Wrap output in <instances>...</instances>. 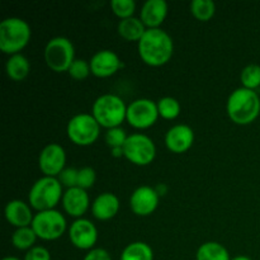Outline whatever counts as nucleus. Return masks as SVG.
Returning <instances> with one entry per match:
<instances>
[{
  "label": "nucleus",
  "mask_w": 260,
  "mask_h": 260,
  "mask_svg": "<svg viewBox=\"0 0 260 260\" xmlns=\"http://www.w3.org/2000/svg\"><path fill=\"white\" fill-rule=\"evenodd\" d=\"M139 55L146 65L159 68L170 61L174 53V43L168 32L161 28L147 29L139 41Z\"/></svg>",
  "instance_id": "nucleus-1"
},
{
  "label": "nucleus",
  "mask_w": 260,
  "mask_h": 260,
  "mask_svg": "<svg viewBox=\"0 0 260 260\" xmlns=\"http://www.w3.org/2000/svg\"><path fill=\"white\" fill-rule=\"evenodd\" d=\"M231 121L240 126L250 124L260 114V98L255 90L239 88L230 94L226 104Z\"/></svg>",
  "instance_id": "nucleus-2"
},
{
  "label": "nucleus",
  "mask_w": 260,
  "mask_h": 260,
  "mask_svg": "<svg viewBox=\"0 0 260 260\" xmlns=\"http://www.w3.org/2000/svg\"><path fill=\"white\" fill-rule=\"evenodd\" d=\"M30 25L22 18L12 17L0 23V50L8 55L19 53L30 41Z\"/></svg>",
  "instance_id": "nucleus-3"
},
{
  "label": "nucleus",
  "mask_w": 260,
  "mask_h": 260,
  "mask_svg": "<svg viewBox=\"0 0 260 260\" xmlns=\"http://www.w3.org/2000/svg\"><path fill=\"white\" fill-rule=\"evenodd\" d=\"M91 114L101 127L107 129L121 127L126 119L127 106L116 94H103L94 102Z\"/></svg>",
  "instance_id": "nucleus-4"
},
{
  "label": "nucleus",
  "mask_w": 260,
  "mask_h": 260,
  "mask_svg": "<svg viewBox=\"0 0 260 260\" xmlns=\"http://www.w3.org/2000/svg\"><path fill=\"white\" fill-rule=\"evenodd\" d=\"M62 185L57 178L42 177L30 187L28 200L30 207L38 212L55 210L57 203L62 201Z\"/></svg>",
  "instance_id": "nucleus-5"
},
{
  "label": "nucleus",
  "mask_w": 260,
  "mask_h": 260,
  "mask_svg": "<svg viewBox=\"0 0 260 260\" xmlns=\"http://www.w3.org/2000/svg\"><path fill=\"white\" fill-rule=\"evenodd\" d=\"M45 61L55 73L69 71L75 61V48L73 42L66 37H55L47 42L45 47Z\"/></svg>",
  "instance_id": "nucleus-6"
},
{
  "label": "nucleus",
  "mask_w": 260,
  "mask_h": 260,
  "mask_svg": "<svg viewBox=\"0 0 260 260\" xmlns=\"http://www.w3.org/2000/svg\"><path fill=\"white\" fill-rule=\"evenodd\" d=\"M68 137L78 146H89L98 140L101 134V124L93 114L80 113L74 116L66 127Z\"/></svg>",
  "instance_id": "nucleus-7"
},
{
  "label": "nucleus",
  "mask_w": 260,
  "mask_h": 260,
  "mask_svg": "<svg viewBox=\"0 0 260 260\" xmlns=\"http://www.w3.org/2000/svg\"><path fill=\"white\" fill-rule=\"evenodd\" d=\"M30 228L42 240H57L65 234L66 220L62 213L56 210L42 211L36 213Z\"/></svg>",
  "instance_id": "nucleus-8"
},
{
  "label": "nucleus",
  "mask_w": 260,
  "mask_h": 260,
  "mask_svg": "<svg viewBox=\"0 0 260 260\" xmlns=\"http://www.w3.org/2000/svg\"><path fill=\"white\" fill-rule=\"evenodd\" d=\"M124 157L132 164L146 167L154 161L156 156V146L149 136L144 134H134L128 136L123 146Z\"/></svg>",
  "instance_id": "nucleus-9"
},
{
  "label": "nucleus",
  "mask_w": 260,
  "mask_h": 260,
  "mask_svg": "<svg viewBox=\"0 0 260 260\" xmlns=\"http://www.w3.org/2000/svg\"><path fill=\"white\" fill-rule=\"evenodd\" d=\"M159 117L157 103L151 99L141 98L127 106L126 119L134 128L145 129L155 124Z\"/></svg>",
  "instance_id": "nucleus-10"
},
{
  "label": "nucleus",
  "mask_w": 260,
  "mask_h": 260,
  "mask_svg": "<svg viewBox=\"0 0 260 260\" xmlns=\"http://www.w3.org/2000/svg\"><path fill=\"white\" fill-rule=\"evenodd\" d=\"M66 152L58 144H50L43 147L38 157V165L45 177H58L65 169Z\"/></svg>",
  "instance_id": "nucleus-11"
},
{
  "label": "nucleus",
  "mask_w": 260,
  "mask_h": 260,
  "mask_svg": "<svg viewBox=\"0 0 260 260\" xmlns=\"http://www.w3.org/2000/svg\"><path fill=\"white\" fill-rule=\"evenodd\" d=\"M69 238L75 248L81 250H91L98 240V230L91 221L78 218L69 229Z\"/></svg>",
  "instance_id": "nucleus-12"
},
{
  "label": "nucleus",
  "mask_w": 260,
  "mask_h": 260,
  "mask_svg": "<svg viewBox=\"0 0 260 260\" xmlns=\"http://www.w3.org/2000/svg\"><path fill=\"white\" fill-rule=\"evenodd\" d=\"M159 197L155 188L149 185L139 187L129 198V206L132 212L137 216H150L155 212L159 205Z\"/></svg>",
  "instance_id": "nucleus-13"
},
{
  "label": "nucleus",
  "mask_w": 260,
  "mask_h": 260,
  "mask_svg": "<svg viewBox=\"0 0 260 260\" xmlns=\"http://www.w3.org/2000/svg\"><path fill=\"white\" fill-rule=\"evenodd\" d=\"M90 70L96 78H109L114 75L122 68V62L118 55L111 50H102L91 56Z\"/></svg>",
  "instance_id": "nucleus-14"
},
{
  "label": "nucleus",
  "mask_w": 260,
  "mask_h": 260,
  "mask_svg": "<svg viewBox=\"0 0 260 260\" xmlns=\"http://www.w3.org/2000/svg\"><path fill=\"white\" fill-rule=\"evenodd\" d=\"M194 132L187 124H175L165 135V145L174 154H183L192 147Z\"/></svg>",
  "instance_id": "nucleus-15"
},
{
  "label": "nucleus",
  "mask_w": 260,
  "mask_h": 260,
  "mask_svg": "<svg viewBox=\"0 0 260 260\" xmlns=\"http://www.w3.org/2000/svg\"><path fill=\"white\" fill-rule=\"evenodd\" d=\"M62 207L68 215L71 217L81 218V216L88 211L89 205H90V200H89V194L86 190L81 189V188H69L62 196Z\"/></svg>",
  "instance_id": "nucleus-16"
},
{
  "label": "nucleus",
  "mask_w": 260,
  "mask_h": 260,
  "mask_svg": "<svg viewBox=\"0 0 260 260\" xmlns=\"http://www.w3.org/2000/svg\"><path fill=\"white\" fill-rule=\"evenodd\" d=\"M168 15V3L165 0H147L141 8L140 19L147 29L159 28Z\"/></svg>",
  "instance_id": "nucleus-17"
},
{
  "label": "nucleus",
  "mask_w": 260,
  "mask_h": 260,
  "mask_svg": "<svg viewBox=\"0 0 260 260\" xmlns=\"http://www.w3.org/2000/svg\"><path fill=\"white\" fill-rule=\"evenodd\" d=\"M4 213L8 222L17 229L28 228L32 225L33 218H35L30 206L20 200H13L8 202Z\"/></svg>",
  "instance_id": "nucleus-18"
},
{
  "label": "nucleus",
  "mask_w": 260,
  "mask_h": 260,
  "mask_svg": "<svg viewBox=\"0 0 260 260\" xmlns=\"http://www.w3.org/2000/svg\"><path fill=\"white\" fill-rule=\"evenodd\" d=\"M119 211V200L113 193H102L91 203V213L99 221L113 218Z\"/></svg>",
  "instance_id": "nucleus-19"
},
{
  "label": "nucleus",
  "mask_w": 260,
  "mask_h": 260,
  "mask_svg": "<svg viewBox=\"0 0 260 260\" xmlns=\"http://www.w3.org/2000/svg\"><path fill=\"white\" fill-rule=\"evenodd\" d=\"M117 30H118V35L126 41H131V42L137 41L139 42L147 29L140 18L131 17L127 18V19H122L118 23Z\"/></svg>",
  "instance_id": "nucleus-20"
},
{
  "label": "nucleus",
  "mask_w": 260,
  "mask_h": 260,
  "mask_svg": "<svg viewBox=\"0 0 260 260\" xmlns=\"http://www.w3.org/2000/svg\"><path fill=\"white\" fill-rule=\"evenodd\" d=\"M30 70V65L28 58L22 53L12 55L5 63L7 75L14 81H22L28 76Z\"/></svg>",
  "instance_id": "nucleus-21"
},
{
  "label": "nucleus",
  "mask_w": 260,
  "mask_h": 260,
  "mask_svg": "<svg viewBox=\"0 0 260 260\" xmlns=\"http://www.w3.org/2000/svg\"><path fill=\"white\" fill-rule=\"evenodd\" d=\"M197 260H231L228 249L220 243L208 241L198 248L196 254Z\"/></svg>",
  "instance_id": "nucleus-22"
},
{
  "label": "nucleus",
  "mask_w": 260,
  "mask_h": 260,
  "mask_svg": "<svg viewBox=\"0 0 260 260\" xmlns=\"http://www.w3.org/2000/svg\"><path fill=\"white\" fill-rule=\"evenodd\" d=\"M121 260H154V251L149 244L135 241L123 249Z\"/></svg>",
  "instance_id": "nucleus-23"
},
{
  "label": "nucleus",
  "mask_w": 260,
  "mask_h": 260,
  "mask_svg": "<svg viewBox=\"0 0 260 260\" xmlns=\"http://www.w3.org/2000/svg\"><path fill=\"white\" fill-rule=\"evenodd\" d=\"M37 235L30 226L28 228H20L13 233L12 244L18 250H29L35 246Z\"/></svg>",
  "instance_id": "nucleus-24"
},
{
  "label": "nucleus",
  "mask_w": 260,
  "mask_h": 260,
  "mask_svg": "<svg viewBox=\"0 0 260 260\" xmlns=\"http://www.w3.org/2000/svg\"><path fill=\"white\" fill-rule=\"evenodd\" d=\"M190 12L198 20L207 22L215 15L216 5L212 0H193L190 3Z\"/></svg>",
  "instance_id": "nucleus-25"
},
{
  "label": "nucleus",
  "mask_w": 260,
  "mask_h": 260,
  "mask_svg": "<svg viewBox=\"0 0 260 260\" xmlns=\"http://www.w3.org/2000/svg\"><path fill=\"white\" fill-rule=\"evenodd\" d=\"M157 111L164 119H175L180 114V103L173 96H164L157 102Z\"/></svg>",
  "instance_id": "nucleus-26"
},
{
  "label": "nucleus",
  "mask_w": 260,
  "mask_h": 260,
  "mask_svg": "<svg viewBox=\"0 0 260 260\" xmlns=\"http://www.w3.org/2000/svg\"><path fill=\"white\" fill-rule=\"evenodd\" d=\"M241 84L243 88L250 89V90H255L256 88L260 86V65L256 63H250V65L245 66L241 71L240 75Z\"/></svg>",
  "instance_id": "nucleus-27"
},
{
  "label": "nucleus",
  "mask_w": 260,
  "mask_h": 260,
  "mask_svg": "<svg viewBox=\"0 0 260 260\" xmlns=\"http://www.w3.org/2000/svg\"><path fill=\"white\" fill-rule=\"evenodd\" d=\"M111 8L112 12L122 20L134 17V13L136 10V3L134 0H112Z\"/></svg>",
  "instance_id": "nucleus-28"
},
{
  "label": "nucleus",
  "mask_w": 260,
  "mask_h": 260,
  "mask_svg": "<svg viewBox=\"0 0 260 260\" xmlns=\"http://www.w3.org/2000/svg\"><path fill=\"white\" fill-rule=\"evenodd\" d=\"M127 136L126 131L122 127H114V128L107 129L106 132V142L111 149H116V147H123L126 144Z\"/></svg>",
  "instance_id": "nucleus-29"
},
{
  "label": "nucleus",
  "mask_w": 260,
  "mask_h": 260,
  "mask_svg": "<svg viewBox=\"0 0 260 260\" xmlns=\"http://www.w3.org/2000/svg\"><path fill=\"white\" fill-rule=\"evenodd\" d=\"M68 73L75 80H84L91 73L90 63L85 60H81V58H75V61L71 63Z\"/></svg>",
  "instance_id": "nucleus-30"
},
{
  "label": "nucleus",
  "mask_w": 260,
  "mask_h": 260,
  "mask_svg": "<svg viewBox=\"0 0 260 260\" xmlns=\"http://www.w3.org/2000/svg\"><path fill=\"white\" fill-rule=\"evenodd\" d=\"M96 180V174L95 170L90 167H84L81 169H79V175H78V187L81 189L86 190L89 188H91L94 185Z\"/></svg>",
  "instance_id": "nucleus-31"
},
{
  "label": "nucleus",
  "mask_w": 260,
  "mask_h": 260,
  "mask_svg": "<svg viewBox=\"0 0 260 260\" xmlns=\"http://www.w3.org/2000/svg\"><path fill=\"white\" fill-rule=\"evenodd\" d=\"M78 175L79 169H75V168H65L58 174L57 179L62 187H66L69 189V188L78 187Z\"/></svg>",
  "instance_id": "nucleus-32"
},
{
  "label": "nucleus",
  "mask_w": 260,
  "mask_h": 260,
  "mask_svg": "<svg viewBox=\"0 0 260 260\" xmlns=\"http://www.w3.org/2000/svg\"><path fill=\"white\" fill-rule=\"evenodd\" d=\"M24 260H51V254L43 246H33L25 253Z\"/></svg>",
  "instance_id": "nucleus-33"
},
{
  "label": "nucleus",
  "mask_w": 260,
  "mask_h": 260,
  "mask_svg": "<svg viewBox=\"0 0 260 260\" xmlns=\"http://www.w3.org/2000/svg\"><path fill=\"white\" fill-rule=\"evenodd\" d=\"M83 260H112L111 254L102 248H95L89 250V253L84 256Z\"/></svg>",
  "instance_id": "nucleus-34"
},
{
  "label": "nucleus",
  "mask_w": 260,
  "mask_h": 260,
  "mask_svg": "<svg viewBox=\"0 0 260 260\" xmlns=\"http://www.w3.org/2000/svg\"><path fill=\"white\" fill-rule=\"evenodd\" d=\"M122 155L124 156L123 147H116V149H112V156L119 157V156H122Z\"/></svg>",
  "instance_id": "nucleus-35"
},
{
  "label": "nucleus",
  "mask_w": 260,
  "mask_h": 260,
  "mask_svg": "<svg viewBox=\"0 0 260 260\" xmlns=\"http://www.w3.org/2000/svg\"><path fill=\"white\" fill-rule=\"evenodd\" d=\"M155 190H156L157 194H159V196H164L165 193H167L168 188H167V185H165V184H159V185H156V187H155Z\"/></svg>",
  "instance_id": "nucleus-36"
},
{
  "label": "nucleus",
  "mask_w": 260,
  "mask_h": 260,
  "mask_svg": "<svg viewBox=\"0 0 260 260\" xmlns=\"http://www.w3.org/2000/svg\"><path fill=\"white\" fill-rule=\"evenodd\" d=\"M231 260H253V259L245 255H239V256H235V258H233Z\"/></svg>",
  "instance_id": "nucleus-37"
},
{
  "label": "nucleus",
  "mask_w": 260,
  "mask_h": 260,
  "mask_svg": "<svg viewBox=\"0 0 260 260\" xmlns=\"http://www.w3.org/2000/svg\"><path fill=\"white\" fill-rule=\"evenodd\" d=\"M3 260H20V259L15 258V256H7V258H4Z\"/></svg>",
  "instance_id": "nucleus-38"
}]
</instances>
